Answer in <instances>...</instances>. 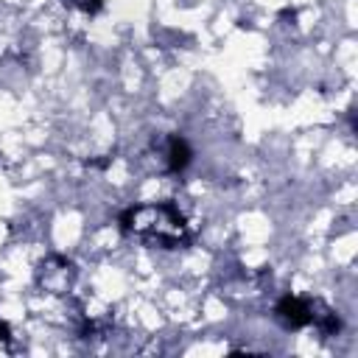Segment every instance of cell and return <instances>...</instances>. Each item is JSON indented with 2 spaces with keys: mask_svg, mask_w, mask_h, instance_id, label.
Returning <instances> with one entry per match:
<instances>
[{
  "mask_svg": "<svg viewBox=\"0 0 358 358\" xmlns=\"http://www.w3.org/2000/svg\"><path fill=\"white\" fill-rule=\"evenodd\" d=\"M120 229L126 235H134L137 241H143L148 246H162V249L187 246L190 238H193L185 215L171 201L129 207L120 215Z\"/></svg>",
  "mask_w": 358,
  "mask_h": 358,
  "instance_id": "obj_1",
  "label": "cell"
},
{
  "mask_svg": "<svg viewBox=\"0 0 358 358\" xmlns=\"http://www.w3.org/2000/svg\"><path fill=\"white\" fill-rule=\"evenodd\" d=\"M76 277H78L76 266H73L67 257H59V255L42 260V266L36 268V282H39V288H42L45 294H53V296L70 294L73 285H76Z\"/></svg>",
  "mask_w": 358,
  "mask_h": 358,
  "instance_id": "obj_2",
  "label": "cell"
},
{
  "mask_svg": "<svg viewBox=\"0 0 358 358\" xmlns=\"http://www.w3.org/2000/svg\"><path fill=\"white\" fill-rule=\"evenodd\" d=\"M274 313H277V319H280L285 327H291V330L305 327V324H310V299L282 296V299L277 302Z\"/></svg>",
  "mask_w": 358,
  "mask_h": 358,
  "instance_id": "obj_3",
  "label": "cell"
},
{
  "mask_svg": "<svg viewBox=\"0 0 358 358\" xmlns=\"http://www.w3.org/2000/svg\"><path fill=\"white\" fill-rule=\"evenodd\" d=\"M310 324L322 333V336H336L341 330V319L336 316V310L330 305H324L322 299H310Z\"/></svg>",
  "mask_w": 358,
  "mask_h": 358,
  "instance_id": "obj_4",
  "label": "cell"
},
{
  "mask_svg": "<svg viewBox=\"0 0 358 358\" xmlns=\"http://www.w3.org/2000/svg\"><path fill=\"white\" fill-rule=\"evenodd\" d=\"M190 157H193V151H190L187 140L179 137V134H171L168 143H165V162H168V171H173V173L185 171L187 162H190Z\"/></svg>",
  "mask_w": 358,
  "mask_h": 358,
  "instance_id": "obj_5",
  "label": "cell"
},
{
  "mask_svg": "<svg viewBox=\"0 0 358 358\" xmlns=\"http://www.w3.org/2000/svg\"><path fill=\"white\" fill-rule=\"evenodd\" d=\"M81 11H87V14H95L98 8H101V0H73Z\"/></svg>",
  "mask_w": 358,
  "mask_h": 358,
  "instance_id": "obj_6",
  "label": "cell"
},
{
  "mask_svg": "<svg viewBox=\"0 0 358 358\" xmlns=\"http://www.w3.org/2000/svg\"><path fill=\"white\" fill-rule=\"evenodd\" d=\"M0 341H3L6 347H11V327H8L6 322H0Z\"/></svg>",
  "mask_w": 358,
  "mask_h": 358,
  "instance_id": "obj_7",
  "label": "cell"
}]
</instances>
